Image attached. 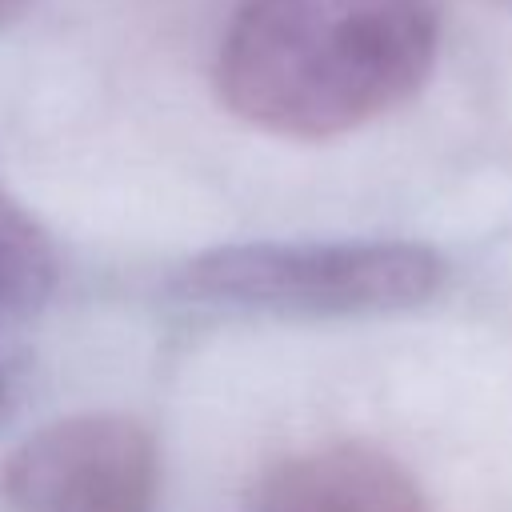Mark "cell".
I'll list each match as a JSON object with an SVG mask.
<instances>
[{"mask_svg": "<svg viewBox=\"0 0 512 512\" xmlns=\"http://www.w3.org/2000/svg\"><path fill=\"white\" fill-rule=\"evenodd\" d=\"M432 0H240L216 56L228 112L284 140H332L420 92L436 64Z\"/></svg>", "mask_w": 512, "mask_h": 512, "instance_id": "6da1fadb", "label": "cell"}, {"mask_svg": "<svg viewBox=\"0 0 512 512\" xmlns=\"http://www.w3.org/2000/svg\"><path fill=\"white\" fill-rule=\"evenodd\" d=\"M444 280V256L416 240H260L192 256L176 292L268 316H380L420 308Z\"/></svg>", "mask_w": 512, "mask_h": 512, "instance_id": "7a4b0ae2", "label": "cell"}, {"mask_svg": "<svg viewBox=\"0 0 512 512\" xmlns=\"http://www.w3.org/2000/svg\"><path fill=\"white\" fill-rule=\"evenodd\" d=\"M156 488L152 432L116 412L44 424L0 468V492L12 512H156Z\"/></svg>", "mask_w": 512, "mask_h": 512, "instance_id": "3957f363", "label": "cell"}, {"mask_svg": "<svg viewBox=\"0 0 512 512\" xmlns=\"http://www.w3.org/2000/svg\"><path fill=\"white\" fill-rule=\"evenodd\" d=\"M248 512H428V500L396 456L344 440L280 460Z\"/></svg>", "mask_w": 512, "mask_h": 512, "instance_id": "277c9868", "label": "cell"}, {"mask_svg": "<svg viewBox=\"0 0 512 512\" xmlns=\"http://www.w3.org/2000/svg\"><path fill=\"white\" fill-rule=\"evenodd\" d=\"M56 284V252L44 228L0 188V320L36 312Z\"/></svg>", "mask_w": 512, "mask_h": 512, "instance_id": "5b68a950", "label": "cell"}, {"mask_svg": "<svg viewBox=\"0 0 512 512\" xmlns=\"http://www.w3.org/2000/svg\"><path fill=\"white\" fill-rule=\"evenodd\" d=\"M16 408V380H12V372L0 364V424H4V416Z\"/></svg>", "mask_w": 512, "mask_h": 512, "instance_id": "8992f818", "label": "cell"}, {"mask_svg": "<svg viewBox=\"0 0 512 512\" xmlns=\"http://www.w3.org/2000/svg\"><path fill=\"white\" fill-rule=\"evenodd\" d=\"M20 8H24V0H0V24H8Z\"/></svg>", "mask_w": 512, "mask_h": 512, "instance_id": "52a82bcc", "label": "cell"}]
</instances>
